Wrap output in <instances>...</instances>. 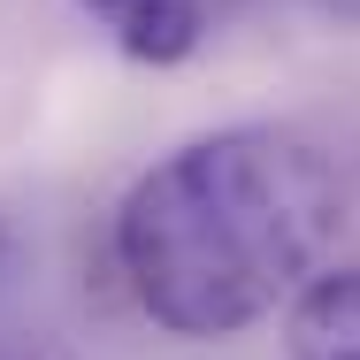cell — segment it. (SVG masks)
I'll list each match as a JSON object with an SVG mask.
<instances>
[{"mask_svg":"<svg viewBox=\"0 0 360 360\" xmlns=\"http://www.w3.org/2000/svg\"><path fill=\"white\" fill-rule=\"evenodd\" d=\"M291 360H360V269H322L284 314Z\"/></svg>","mask_w":360,"mask_h":360,"instance_id":"cell-2","label":"cell"},{"mask_svg":"<svg viewBox=\"0 0 360 360\" xmlns=\"http://www.w3.org/2000/svg\"><path fill=\"white\" fill-rule=\"evenodd\" d=\"M77 8H84V15H100V23L115 31V23H131V15H139V8H153V0H77Z\"/></svg>","mask_w":360,"mask_h":360,"instance_id":"cell-4","label":"cell"},{"mask_svg":"<svg viewBox=\"0 0 360 360\" xmlns=\"http://www.w3.org/2000/svg\"><path fill=\"white\" fill-rule=\"evenodd\" d=\"M200 39H207V8H200V0H153L131 23H115V46H123L131 62H153V70L184 62Z\"/></svg>","mask_w":360,"mask_h":360,"instance_id":"cell-3","label":"cell"},{"mask_svg":"<svg viewBox=\"0 0 360 360\" xmlns=\"http://www.w3.org/2000/svg\"><path fill=\"white\" fill-rule=\"evenodd\" d=\"M0 276H8V238H0Z\"/></svg>","mask_w":360,"mask_h":360,"instance_id":"cell-5","label":"cell"},{"mask_svg":"<svg viewBox=\"0 0 360 360\" xmlns=\"http://www.w3.org/2000/svg\"><path fill=\"white\" fill-rule=\"evenodd\" d=\"M345 222L330 153L284 123L176 146L115 207V269L169 338H238L322 276Z\"/></svg>","mask_w":360,"mask_h":360,"instance_id":"cell-1","label":"cell"}]
</instances>
